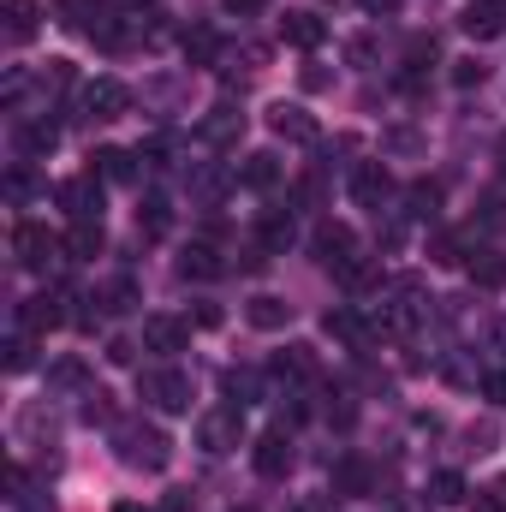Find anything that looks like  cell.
<instances>
[{
    "label": "cell",
    "mask_w": 506,
    "mask_h": 512,
    "mask_svg": "<svg viewBox=\"0 0 506 512\" xmlns=\"http://www.w3.org/2000/svg\"><path fill=\"white\" fill-rule=\"evenodd\" d=\"M114 447H120V459H126L131 471H167V465H173L167 429H155V423H143V417H120V423H114Z\"/></svg>",
    "instance_id": "1"
},
{
    "label": "cell",
    "mask_w": 506,
    "mask_h": 512,
    "mask_svg": "<svg viewBox=\"0 0 506 512\" xmlns=\"http://www.w3.org/2000/svg\"><path fill=\"white\" fill-rule=\"evenodd\" d=\"M310 251L322 268H334L340 280H352L358 268H364V251H358V233L346 227V221H322L316 233H310Z\"/></svg>",
    "instance_id": "2"
},
{
    "label": "cell",
    "mask_w": 506,
    "mask_h": 512,
    "mask_svg": "<svg viewBox=\"0 0 506 512\" xmlns=\"http://www.w3.org/2000/svg\"><path fill=\"white\" fill-rule=\"evenodd\" d=\"M137 399H143L149 411L179 417V411H191V376H185V370H173V364L143 370V376H137Z\"/></svg>",
    "instance_id": "3"
},
{
    "label": "cell",
    "mask_w": 506,
    "mask_h": 512,
    "mask_svg": "<svg viewBox=\"0 0 506 512\" xmlns=\"http://www.w3.org/2000/svg\"><path fill=\"white\" fill-rule=\"evenodd\" d=\"M66 251V239H54L48 227H36V221H18L12 227V256H18V268H30V274H48L54 262Z\"/></svg>",
    "instance_id": "4"
},
{
    "label": "cell",
    "mask_w": 506,
    "mask_h": 512,
    "mask_svg": "<svg viewBox=\"0 0 506 512\" xmlns=\"http://www.w3.org/2000/svg\"><path fill=\"white\" fill-rule=\"evenodd\" d=\"M197 447L203 453H233V447H245V405H221V411H203V423H197Z\"/></svg>",
    "instance_id": "5"
},
{
    "label": "cell",
    "mask_w": 506,
    "mask_h": 512,
    "mask_svg": "<svg viewBox=\"0 0 506 512\" xmlns=\"http://www.w3.org/2000/svg\"><path fill=\"white\" fill-rule=\"evenodd\" d=\"M102 203H108V191H102L96 173H72V179L60 185V209H66L72 221H102Z\"/></svg>",
    "instance_id": "6"
},
{
    "label": "cell",
    "mask_w": 506,
    "mask_h": 512,
    "mask_svg": "<svg viewBox=\"0 0 506 512\" xmlns=\"http://www.w3.org/2000/svg\"><path fill=\"white\" fill-rule=\"evenodd\" d=\"M251 465L262 471V477H286L292 465H298V447H292V435H286V423L280 429H268V435H256V447H251Z\"/></svg>",
    "instance_id": "7"
},
{
    "label": "cell",
    "mask_w": 506,
    "mask_h": 512,
    "mask_svg": "<svg viewBox=\"0 0 506 512\" xmlns=\"http://www.w3.org/2000/svg\"><path fill=\"white\" fill-rule=\"evenodd\" d=\"M90 36H96V48L126 54L131 42L143 36V18H131V12H120V6H102V12H96V24H90Z\"/></svg>",
    "instance_id": "8"
},
{
    "label": "cell",
    "mask_w": 506,
    "mask_h": 512,
    "mask_svg": "<svg viewBox=\"0 0 506 512\" xmlns=\"http://www.w3.org/2000/svg\"><path fill=\"white\" fill-rule=\"evenodd\" d=\"M84 120H120L131 108V90L120 84V78H96V84H84Z\"/></svg>",
    "instance_id": "9"
},
{
    "label": "cell",
    "mask_w": 506,
    "mask_h": 512,
    "mask_svg": "<svg viewBox=\"0 0 506 512\" xmlns=\"http://www.w3.org/2000/svg\"><path fill=\"white\" fill-rule=\"evenodd\" d=\"M387 197H393V173H387L381 161H358V167H352V203L381 215V209H387Z\"/></svg>",
    "instance_id": "10"
},
{
    "label": "cell",
    "mask_w": 506,
    "mask_h": 512,
    "mask_svg": "<svg viewBox=\"0 0 506 512\" xmlns=\"http://www.w3.org/2000/svg\"><path fill=\"white\" fill-rule=\"evenodd\" d=\"M268 131L286 137V143H316V137H322V126H316L298 102H274V108H268Z\"/></svg>",
    "instance_id": "11"
},
{
    "label": "cell",
    "mask_w": 506,
    "mask_h": 512,
    "mask_svg": "<svg viewBox=\"0 0 506 512\" xmlns=\"http://www.w3.org/2000/svg\"><path fill=\"white\" fill-rule=\"evenodd\" d=\"M185 185H191V203H209V209H215V203L233 191V173H227L221 161H197V167L185 173Z\"/></svg>",
    "instance_id": "12"
},
{
    "label": "cell",
    "mask_w": 506,
    "mask_h": 512,
    "mask_svg": "<svg viewBox=\"0 0 506 512\" xmlns=\"http://www.w3.org/2000/svg\"><path fill=\"white\" fill-rule=\"evenodd\" d=\"M143 346L161 352V358H179V352L191 346V328H185L179 316H149V322H143Z\"/></svg>",
    "instance_id": "13"
},
{
    "label": "cell",
    "mask_w": 506,
    "mask_h": 512,
    "mask_svg": "<svg viewBox=\"0 0 506 512\" xmlns=\"http://www.w3.org/2000/svg\"><path fill=\"white\" fill-rule=\"evenodd\" d=\"M459 24H465V36H477V42H495V36H506V0H471V6L459 12Z\"/></svg>",
    "instance_id": "14"
},
{
    "label": "cell",
    "mask_w": 506,
    "mask_h": 512,
    "mask_svg": "<svg viewBox=\"0 0 506 512\" xmlns=\"http://www.w3.org/2000/svg\"><path fill=\"white\" fill-rule=\"evenodd\" d=\"M60 304H66V298H48V292H42V298H24V304H18V328H24V334H48V328L72 322Z\"/></svg>",
    "instance_id": "15"
},
{
    "label": "cell",
    "mask_w": 506,
    "mask_h": 512,
    "mask_svg": "<svg viewBox=\"0 0 506 512\" xmlns=\"http://www.w3.org/2000/svg\"><path fill=\"white\" fill-rule=\"evenodd\" d=\"M239 131H245V114H239V108H215L209 120H197V143L227 149V143H239Z\"/></svg>",
    "instance_id": "16"
},
{
    "label": "cell",
    "mask_w": 506,
    "mask_h": 512,
    "mask_svg": "<svg viewBox=\"0 0 506 512\" xmlns=\"http://www.w3.org/2000/svg\"><path fill=\"white\" fill-rule=\"evenodd\" d=\"M102 251H108L102 221H72V233H66V262H96Z\"/></svg>",
    "instance_id": "17"
},
{
    "label": "cell",
    "mask_w": 506,
    "mask_h": 512,
    "mask_svg": "<svg viewBox=\"0 0 506 512\" xmlns=\"http://www.w3.org/2000/svg\"><path fill=\"white\" fill-rule=\"evenodd\" d=\"M280 36H286L292 48H322L328 24H322L316 12H286V18H280Z\"/></svg>",
    "instance_id": "18"
},
{
    "label": "cell",
    "mask_w": 506,
    "mask_h": 512,
    "mask_svg": "<svg viewBox=\"0 0 506 512\" xmlns=\"http://www.w3.org/2000/svg\"><path fill=\"white\" fill-rule=\"evenodd\" d=\"M137 233H143V239H167V233H173V203H167L161 191L143 197V209H137Z\"/></svg>",
    "instance_id": "19"
},
{
    "label": "cell",
    "mask_w": 506,
    "mask_h": 512,
    "mask_svg": "<svg viewBox=\"0 0 506 512\" xmlns=\"http://www.w3.org/2000/svg\"><path fill=\"white\" fill-rule=\"evenodd\" d=\"M227 262H221V251L209 245V239H197V245H185V256H179V274L185 280H215Z\"/></svg>",
    "instance_id": "20"
},
{
    "label": "cell",
    "mask_w": 506,
    "mask_h": 512,
    "mask_svg": "<svg viewBox=\"0 0 506 512\" xmlns=\"http://www.w3.org/2000/svg\"><path fill=\"white\" fill-rule=\"evenodd\" d=\"M292 239H298L292 209H268V215H262V227H256V245H262V251H286Z\"/></svg>",
    "instance_id": "21"
},
{
    "label": "cell",
    "mask_w": 506,
    "mask_h": 512,
    "mask_svg": "<svg viewBox=\"0 0 506 512\" xmlns=\"http://www.w3.org/2000/svg\"><path fill=\"white\" fill-rule=\"evenodd\" d=\"M0 18H6V42L18 48V42H30V36H36V18H42V12H36V0H6V6H0Z\"/></svg>",
    "instance_id": "22"
},
{
    "label": "cell",
    "mask_w": 506,
    "mask_h": 512,
    "mask_svg": "<svg viewBox=\"0 0 506 512\" xmlns=\"http://www.w3.org/2000/svg\"><path fill=\"white\" fill-rule=\"evenodd\" d=\"M245 316H251V328H262V334H274V328H286L292 304H280L274 292H256L251 304H245Z\"/></svg>",
    "instance_id": "23"
},
{
    "label": "cell",
    "mask_w": 506,
    "mask_h": 512,
    "mask_svg": "<svg viewBox=\"0 0 506 512\" xmlns=\"http://www.w3.org/2000/svg\"><path fill=\"white\" fill-rule=\"evenodd\" d=\"M185 60H191V66H215V60H221V36H215L209 24H191V30H185Z\"/></svg>",
    "instance_id": "24"
},
{
    "label": "cell",
    "mask_w": 506,
    "mask_h": 512,
    "mask_svg": "<svg viewBox=\"0 0 506 512\" xmlns=\"http://www.w3.org/2000/svg\"><path fill=\"white\" fill-rule=\"evenodd\" d=\"M328 334H334V340H346V346H364L376 328H370V322H364V316L346 304V310H328Z\"/></svg>",
    "instance_id": "25"
},
{
    "label": "cell",
    "mask_w": 506,
    "mask_h": 512,
    "mask_svg": "<svg viewBox=\"0 0 506 512\" xmlns=\"http://www.w3.org/2000/svg\"><path fill=\"white\" fill-rule=\"evenodd\" d=\"M274 376H286V382H316V352H310V346H286V352L274 358Z\"/></svg>",
    "instance_id": "26"
},
{
    "label": "cell",
    "mask_w": 506,
    "mask_h": 512,
    "mask_svg": "<svg viewBox=\"0 0 506 512\" xmlns=\"http://www.w3.org/2000/svg\"><path fill=\"white\" fill-rule=\"evenodd\" d=\"M137 161H143V155H131V149H102V155H96V167H102L108 185H137Z\"/></svg>",
    "instance_id": "27"
},
{
    "label": "cell",
    "mask_w": 506,
    "mask_h": 512,
    "mask_svg": "<svg viewBox=\"0 0 506 512\" xmlns=\"http://www.w3.org/2000/svg\"><path fill=\"white\" fill-rule=\"evenodd\" d=\"M465 268H471V286H489V292H501L506 286V256L501 251H477Z\"/></svg>",
    "instance_id": "28"
},
{
    "label": "cell",
    "mask_w": 506,
    "mask_h": 512,
    "mask_svg": "<svg viewBox=\"0 0 506 512\" xmlns=\"http://www.w3.org/2000/svg\"><path fill=\"white\" fill-rule=\"evenodd\" d=\"M54 143H60L54 120H30V126H18V149H24V155H48Z\"/></svg>",
    "instance_id": "29"
},
{
    "label": "cell",
    "mask_w": 506,
    "mask_h": 512,
    "mask_svg": "<svg viewBox=\"0 0 506 512\" xmlns=\"http://www.w3.org/2000/svg\"><path fill=\"white\" fill-rule=\"evenodd\" d=\"M239 179H245L251 191H274V185H280V161L262 149V155H251V161H245V173H239Z\"/></svg>",
    "instance_id": "30"
},
{
    "label": "cell",
    "mask_w": 506,
    "mask_h": 512,
    "mask_svg": "<svg viewBox=\"0 0 506 512\" xmlns=\"http://www.w3.org/2000/svg\"><path fill=\"white\" fill-rule=\"evenodd\" d=\"M221 387H227L233 405H256V399H262V376H256V370H227Z\"/></svg>",
    "instance_id": "31"
},
{
    "label": "cell",
    "mask_w": 506,
    "mask_h": 512,
    "mask_svg": "<svg viewBox=\"0 0 506 512\" xmlns=\"http://www.w3.org/2000/svg\"><path fill=\"white\" fill-rule=\"evenodd\" d=\"M429 501H435V507H459V501H465V477H459V471H435V477H429Z\"/></svg>",
    "instance_id": "32"
},
{
    "label": "cell",
    "mask_w": 506,
    "mask_h": 512,
    "mask_svg": "<svg viewBox=\"0 0 506 512\" xmlns=\"http://www.w3.org/2000/svg\"><path fill=\"white\" fill-rule=\"evenodd\" d=\"M405 203H411L417 221H435V215H441V185H423V179H417V185L405 191Z\"/></svg>",
    "instance_id": "33"
},
{
    "label": "cell",
    "mask_w": 506,
    "mask_h": 512,
    "mask_svg": "<svg viewBox=\"0 0 506 512\" xmlns=\"http://www.w3.org/2000/svg\"><path fill=\"white\" fill-rule=\"evenodd\" d=\"M54 12H60V24H66V30H84V36H90V24H96V12H102V6H90V0H54Z\"/></svg>",
    "instance_id": "34"
},
{
    "label": "cell",
    "mask_w": 506,
    "mask_h": 512,
    "mask_svg": "<svg viewBox=\"0 0 506 512\" xmlns=\"http://www.w3.org/2000/svg\"><path fill=\"white\" fill-rule=\"evenodd\" d=\"M364 483H370V471L358 459H340L334 465V495H364Z\"/></svg>",
    "instance_id": "35"
},
{
    "label": "cell",
    "mask_w": 506,
    "mask_h": 512,
    "mask_svg": "<svg viewBox=\"0 0 506 512\" xmlns=\"http://www.w3.org/2000/svg\"><path fill=\"white\" fill-rule=\"evenodd\" d=\"M0 191H6V203H24V197H30V191H36V179H30V167H12V173H6V185H0Z\"/></svg>",
    "instance_id": "36"
},
{
    "label": "cell",
    "mask_w": 506,
    "mask_h": 512,
    "mask_svg": "<svg viewBox=\"0 0 506 512\" xmlns=\"http://www.w3.org/2000/svg\"><path fill=\"white\" fill-rule=\"evenodd\" d=\"M6 370H12V376H18V370H30V334H24V328L6 340Z\"/></svg>",
    "instance_id": "37"
},
{
    "label": "cell",
    "mask_w": 506,
    "mask_h": 512,
    "mask_svg": "<svg viewBox=\"0 0 506 512\" xmlns=\"http://www.w3.org/2000/svg\"><path fill=\"white\" fill-rule=\"evenodd\" d=\"M131 298H137V286H131L126 274H120V280H114V286H108L96 304H108V310H131Z\"/></svg>",
    "instance_id": "38"
},
{
    "label": "cell",
    "mask_w": 506,
    "mask_h": 512,
    "mask_svg": "<svg viewBox=\"0 0 506 512\" xmlns=\"http://www.w3.org/2000/svg\"><path fill=\"white\" fill-rule=\"evenodd\" d=\"M477 512H506V483L483 489V495H477Z\"/></svg>",
    "instance_id": "39"
},
{
    "label": "cell",
    "mask_w": 506,
    "mask_h": 512,
    "mask_svg": "<svg viewBox=\"0 0 506 512\" xmlns=\"http://www.w3.org/2000/svg\"><path fill=\"white\" fill-rule=\"evenodd\" d=\"M54 387H84V364H54Z\"/></svg>",
    "instance_id": "40"
},
{
    "label": "cell",
    "mask_w": 506,
    "mask_h": 512,
    "mask_svg": "<svg viewBox=\"0 0 506 512\" xmlns=\"http://www.w3.org/2000/svg\"><path fill=\"white\" fill-rule=\"evenodd\" d=\"M346 54H352V66H370V60H376V36H358Z\"/></svg>",
    "instance_id": "41"
},
{
    "label": "cell",
    "mask_w": 506,
    "mask_h": 512,
    "mask_svg": "<svg viewBox=\"0 0 506 512\" xmlns=\"http://www.w3.org/2000/svg\"><path fill=\"white\" fill-rule=\"evenodd\" d=\"M483 393H489L495 405H506V370H489V376H483Z\"/></svg>",
    "instance_id": "42"
},
{
    "label": "cell",
    "mask_w": 506,
    "mask_h": 512,
    "mask_svg": "<svg viewBox=\"0 0 506 512\" xmlns=\"http://www.w3.org/2000/svg\"><path fill=\"white\" fill-rule=\"evenodd\" d=\"M453 84H483V66H477V60H459V66H453Z\"/></svg>",
    "instance_id": "43"
},
{
    "label": "cell",
    "mask_w": 506,
    "mask_h": 512,
    "mask_svg": "<svg viewBox=\"0 0 506 512\" xmlns=\"http://www.w3.org/2000/svg\"><path fill=\"white\" fill-rule=\"evenodd\" d=\"M108 358H114V364H131V358H137V346H131V340H114V346H108Z\"/></svg>",
    "instance_id": "44"
},
{
    "label": "cell",
    "mask_w": 506,
    "mask_h": 512,
    "mask_svg": "<svg viewBox=\"0 0 506 512\" xmlns=\"http://www.w3.org/2000/svg\"><path fill=\"white\" fill-rule=\"evenodd\" d=\"M227 12H239V18H251V12H262V0H221Z\"/></svg>",
    "instance_id": "45"
},
{
    "label": "cell",
    "mask_w": 506,
    "mask_h": 512,
    "mask_svg": "<svg viewBox=\"0 0 506 512\" xmlns=\"http://www.w3.org/2000/svg\"><path fill=\"white\" fill-rule=\"evenodd\" d=\"M167 512H191V495H185V489H173V495H167Z\"/></svg>",
    "instance_id": "46"
},
{
    "label": "cell",
    "mask_w": 506,
    "mask_h": 512,
    "mask_svg": "<svg viewBox=\"0 0 506 512\" xmlns=\"http://www.w3.org/2000/svg\"><path fill=\"white\" fill-rule=\"evenodd\" d=\"M364 6H370L376 18H381V12H399V0H364Z\"/></svg>",
    "instance_id": "47"
},
{
    "label": "cell",
    "mask_w": 506,
    "mask_h": 512,
    "mask_svg": "<svg viewBox=\"0 0 506 512\" xmlns=\"http://www.w3.org/2000/svg\"><path fill=\"white\" fill-rule=\"evenodd\" d=\"M114 512H143V507H137V501H120V507H114Z\"/></svg>",
    "instance_id": "48"
},
{
    "label": "cell",
    "mask_w": 506,
    "mask_h": 512,
    "mask_svg": "<svg viewBox=\"0 0 506 512\" xmlns=\"http://www.w3.org/2000/svg\"><path fill=\"white\" fill-rule=\"evenodd\" d=\"M245 512H251V507H245Z\"/></svg>",
    "instance_id": "49"
}]
</instances>
